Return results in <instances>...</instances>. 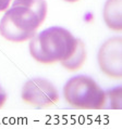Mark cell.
I'll return each instance as SVG.
<instances>
[{
    "label": "cell",
    "instance_id": "11",
    "mask_svg": "<svg viewBox=\"0 0 122 129\" xmlns=\"http://www.w3.org/2000/svg\"><path fill=\"white\" fill-rule=\"evenodd\" d=\"M64 1H68V2H76L78 0H64Z\"/></svg>",
    "mask_w": 122,
    "mask_h": 129
},
{
    "label": "cell",
    "instance_id": "8",
    "mask_svg": "<svg viewBox=\"0 0 122 129\" xmlns=\"http://www.w3.org/2000/svg\"><path fill=\"white\" fill-rule=\"evenodd\" d=\"M121 87L106 91V109L120 110L121 109Z\"/></svg>",
    "mask_w": 122,
    "mask_h": 129
},
{
    "label": "cell",
    "instance_id": "1",
    "mask_svg": "<svg viewBox=\"0 0 122 129\" xmlns=\"http://www.w3.org/2000/svg\"><path fill=\"white\" fill-rule=\"evenodd\" d=\"M47 14L45 0H13L0 21V34L12 42L30 40Z\"/></svg>",
    "mask_w": 122,
    "mask_h": 129
},
{
    "label": "cell",
    "instance_id": "2",
    "mask_svg": "<svg viewBox=\"0 0 122 129\" xmlns=\"http://www.w3.org/2000/svg\"><path fill=\"white\" fill-rule=\"evenodd\" d=\"M30 53L39 63L52 64L67 59L75 48L76 38L63 27L46 28L30 39Z\"/></svg>",
    "mask_w": 122,
    "mask_h": 129
},
{
    "label": "cell",
    "instance_id": "9",
    "mask_svg": "<svg viewBox=\"0 0 122 129\" xmlns=\"http://www.w3.org/2000/svg\"><path fill=\"white\" fill-rule=\"evenodd\" d=\"M13 0H0V12H5L10 8Z\"/></svg>",
    "mask_w": 122,
    "mask_h": 129
},
{
    "label": "cell",
    "instance_id": "5",
    "mask_svg": "<svg viewBox=\"0 0 122 129\" xmlns=\"http://www.w3.org/2000/svg\"><path fill=\"white\" fill-rule=\"evenodd\" d=\"M97 61L100 71L111 78L122 77V38L112 37L99 48Z\"/></svg>",
    "mask_w": 122,
    "mask_h": 129
},
{
    "label": "cell",
    "instance_id": "7",
    "mask_svg": "<svg viewBox=\"0 0 122 129\" xmlns=\"http://www.w3.org/2000/svg\"><path fill=\"white\" fill-rule=\"evenodd\" d=\"M86 58H87V52H86L84 42L81 39L76 38V45H75V48L72 53L67 59L61 61L60 63L66 70L74 72L80 70L84 65V63L86 62Z\"/></svg>",
    "mask_w": 122,
    "mask_h": 129
},
{
    "label": "cell",
    "instance_id": "4",
    "mask_svg": "<svg viewBox=\"0 0 122 129\" xmlns=\"http://www.w3.org/2000/svg\"><path fill=\"white\" fill-rule=\"evenodd\" d=\"M22 100L34 107L43 109L55 105L60 100L55 85L48 79L35 77L24 84L21 92Z\"/></svg>",
    "mask_w": 122,
    "mask_h": 129
},
{
    "label": "cell",
    "instance_id": "6",
    "mask_svg": "<svg viewBox=\"0 0 122 129\" xmlns=\"http://www.w3.org/2000/svg\"><path fill=\"white\" fill-rule=\"evenodd\" d=\"M122 2L121 0H107L104 7V21L110 29L122 30Z\"/></svg>",
    "mask_w": 122,
    "mask_h": 129
},
{
    "label": "cell",
    "instance_id": "3",
    "mask_svg": "<svg viewBox=\"0 0 122 129\" xmlns=\"http://www.w3.org/2000/svg\"><path fill=\"white\" fill-rule=\"evenodd\" d=\"M63 96L68 104L77 110L106 109V91L86 75L70 78L63 87Z\"/></svg>",
    "mask_w": 122,
    "mask_h": 129
},
{
    "label": "cell",
    "instance_id": "10",
    "mask_svg": "<svg viewBox=\"0 0 122 129\" xmlns=\"http://www.w3.org/2000/svg\"><path fill=\"white\" fill-rule=\"evenodd\" d=\"M7 99H8V95H7L6 91L2 89V87L0 86V107L3 106V104H5L7 101Z\"/></svg>",
    "mask_w": 122,
    "mask_h": 129
}]
</instances>
